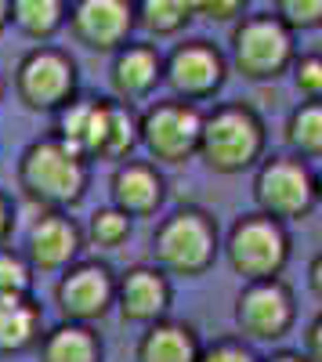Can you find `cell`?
I'll list each match as a JSON object with an SVG mask.
<instances>
[{"instance_id": "9c48e42d", "label": "cell", "mask_w": 322, "mask_h": 362, "mask_svg": "<svg viewBox=\"0 0 322 362\" xmlns=\"http://www.w3.org/2000/svg\"><path fill=\"white\" fill-rule=\"evenodd\" d=\"M54 308L66 322L95 326L116 308V272L109 261L80 257L54 283Z\"/></svg>"}, {"instance_id": "d590c367", "label": "cell", "mask_w": 322, "mask_h": 362, "mask_svg": "<svg viewBox=\"0 0 322 362\" xmlns=\"http://www.w3.org/2000/svg\"><path fill=\"white\" fill-rule=\"evenodd\" d=\"M315 199H318V203H322V167H318V170H315Z\"/></svg>"}, {"instance_id": "d6a6232c", "label": "cell", "mask_w": 322, "mask_h": 362, "mask_svg": "<svg viewBox=\"0 0 322 362\" xmlns=\"http://www.w3.org/2000/svg\"><path fill=\"white\" fill-rule=\"evenodd\" d=\"M308 290H311V297L322 305V250L308 261Z\"/></svg>"}, {"instance_id": "f1b7e54d", "label": "cell", "mask_w": 322, "mask_h": 362, "mask_svg": "<svg viewBox=\"0 0 322 362\" xmlns=\"http://www.w3.org/2000/svg\"><path fill=\"white\" fill-rule=\"evenodd\" d=\"M196 362H261V355L243 337H217L214 344H203Z\"/></svg>"}, {"instance_id": "83f0119b", "label": "cell", "mask_w": 322, "mask_h": 362, "mask_svg": "<svg viewBox=\"0 0 322 362\" xmlns=\"http://www.w3.org/2000/svg\"><path fill=\"white\" fill-rule=\"evenodd\" d=\"M290 73H294V87L304 102H322V54L318 51L297 54Z\"/></svg>"}, {"instance_id": "836d02e7", "label": "cell", "mask_w": 322, "mask_h": 362, "mask_svg": "<svg viewBox=\"0 0 322 362\" xmlns=\"http://www.w3.org/2000/svg\"><path fill=\"white\" fill-rule=\"evenodd\" d=\"M261 362H308V355H304V351H290V348H282V351H272L268 358H261Z\"/></svg>"}, {"instance_id": "4fadbf2b", "label": "cell", "mask_w": 322, "mask_h": 362, "mask_svg": "<svg viewBox=\"0 0 322 362\" xmlns=\"http://www.w3.org/2000/svg\"><path fill=\"white\" fill-rule=\"evenodd\" d=\"M69 33L87 51H120L131 44L134 22V0H73L69 4Z\"/></svg>"}, {"instance_id": "7402d4cb", "label": "cell", "mask_w": 322, "mask_h": 362, "mask_svg": "<svg viewBox=\"0 0 322 362\" xmlns=\"http://www.w3.org/2000/svg\"><path fill=\"white\" fill-rule=\"evenodd\" d=\"M192 18V0H134V22L149 37H178Z\"/></svg>"}, {"instance_id": "44dd1931", "label": "cell", "mask_w": 322, "mask_h": 362, "mask_svg": "<svg viewBox=\"0 0 322 362\" xmlns=\"http://www.w3.org/2000/svg\"><path fill=\"white\" fill-rule=\"evenodd\" d=\"M69 18V0H11V25L25 40L47 44Z\"/></svg>"}, {"instance_id": "3957f363", "label": "cell", "mask_w": 322, "mask_h": 362, "mask_svg": "<svg viewBox=\"0 0 322 362\" xmlns=\"http://www.w3.org/2000/svg\"><path fill=\"white\" fill-rule=\"evenodd\" d=\"M221 254V228L210 210L178 206L153 232V264L167 276L199 279L214 268Z\"/></svg>"}, {"instance_id": "277c9868", "label": "cell", "mask_w": 322, "mask_h": 362, "mask_svg": "<svg viewBox=\"0 0 322 362\" xmlns=\"http://www.w3.org/2000/svg\"><path fill=\"white\" fill-rule=\"evenodd\" d=\"M221 254L243 283L282 279L290 254H294V239H290L282 221L261 214V210H250V214H239L225 232Z\"/></svg>"}, {"instance_id": "5b68a950", "label": "cell", "mask_w": 322, "mask_h": 362, "mask_svg": "<svg viewBox=\"0 0 322 362\" xmlns=\"http://www.w3.org/2000/svg\"><path fill=\"white\" fill-rule=\"evenodd\" d=\"M297 33L290 29L279 15L261 11L239 18V25L232 29V66L243 80H279L290 73L297 58Z\"/></svg>"}, {"instance_id": "ac0fdd59", "label": "cell", "mask_w": 322, "mask_h": 362, "mask_svg": "<svg viewBox=\"0 0 322 362\" xmlns=\"http://www.w3.org/2000/svg\"><path fill=\"white\" fill-rule=\"evenodd\" d=\"M203 351V341L192 322L181 319H156L141 329L134 344V362H196Z\"/></svg>"}, {"instance_id": "52a82bcc", "label": "cell", "mask_w": 322, "mask_h": 362, "mask_svg": "<svg viewBox=\"0 0 322 362\" xmlns=\"http://www.w3.org/2000/svg\"><path fill=\"white\" fill-rule=\"evenodd\" d=\"M15 98L33 109V112H58L66 102L80 95V76L73 54L54 47V44H37L33 51H25L18 58V66L11 73Z\"/></svg>"}, {"instance_id": "30bf717a", "label": "cell", "mask_w": 322, "mask_h": 362, "mask_svg": "<svg viewBox=\"0 0 322 362\" xmlns=\"http://www.w3.org/2000/svg\"><path fill=\"white\" fill-rule=\"evenodd\" d=\"M297 322V297L286 279H254L236 293V326L243 341L275 344Z\"/></svg>"}, {"instance_id": "ffe728a7", "label": "cell", "mask_w": 322, "mask_h": 362, "mask_svg": "<svg viewBox=\"0 0 322 362\" xmlns=\"http://www.w3.org/2000/svg\"><path fill=\"white\" fill-rule=\"evenodd\" d=\"M37 362H105V344L95 326L87 322H58L44 329L37 344Z\"/></svg>"}, {"instance_id": "7c38bea8", "label": "cell", "mask_w": 322, "mask_h": 362, "mask_svg": "<svg viewBox=\"0 0 322 362\" xmlns=\"http://www.w3.org/2000/svg\"><path fill=\"white\" fill-rule=\"evenodd\" d=\"M83 228L69 210H40L37 221L25 228L22 254L33 264V272L51 276V272H66L73 261L83 257Z\"/></svg>"}, {"instance_id": "8d00e7d4", "label": "cell", "mask_w": 322, "mask_h": 362, "mask_svg": "<svg viewBox=\"0 0 322 362\" xmlns=\"http://www.w3.org/2000/svg\"><path fill=\"white\" fill-rule=\"evenodd\" d=\"M4 95H8V80H4V73H0V102H4Z\"/></svg>"}, {"instance_id": "2e32d148", "label": "cell", "mask_w": 322, "mask_h": 362, "mask_svg": "<svg viewBox=\"0 0 322 362\" xmlns=\"http://www.w3.org/2000/svg\"><path fill=\"white\" fill-rule=\"evenodd\" d=\"M167 199V177L153 160H124L109 174V203L127 218H153Z\"/></svg>"}, {"instance_id": "484cf974", "label": "cell", "mask_w": 322, "mask_h": 362, "mask_svg": "<svg viewBox=\"0 0 322 362\" xmlns=\"http://www.w3.org/2000/svg\"><path fill=\"white\" fill-rule=\"evenodd\" d=\"M33 279L37 272L22 250L0 247V297H29L33 293Z\"/></svg>"}, {"instance_id": "cb8c5ba5", "label": "cell", "mask_w": 322, "mask_h": 362, "mask_svg": "<svg viewBox=\"0 0 322 362\" xmlns=\"http://www.w3.org/2000/svg\"><path fill=\"white\" fill-rule=\"evenodd\" d=\"M138 119H141V112H138L134 105L112 98L102 163H112V167H116V163H124V160H134V148L141 145V138H138Z\"/></svg>"}, {"instance_id": "5bb4252c", "label": "cell", "mask_w": 322, "mask_h": 362, "mask_svg": "<svg viewBox=\"0 0 322 362\" xmlns=\"http://www.w3.org/2000/svg\"><path fill=\"white\" fill-rule=\"evenodd\" d=\"M170 300H174L170 276L163 268H156L153 261L131 264L127 272L116 276V312L124 315V322L149 326L156 319H167Z\"/></svg>"}, {"instance_id": "4dcf8cb0", "label": "cell", "mask_w": 322, "mask_h": 362, "mask_svg": "<svg viewBox=\"0 0 322 362\" xmlns=\"http://www.w3.org/2000/svg\"><path fill=\"white\" fill-rule=\"evenodd\" d=\"M304 355H308V362H322V312L304 329Z\"/></svg>"}, {"instance_id": "6da1fadb", "label": "cell", "mask_w": 322, "mask_h": 362, "mask_svg": "<svg viewBox=\"0 0 322 362\" xmlns=\"http://www.w3.org/2000/svg\"><path fill=\"white\" fill-rule=\"evenodd\" d=\"M18 192L40 210H73L91 189V163L54 134L29 141L15 167Z\"/></svg>"}, {"instance_id": "f546056e", "label": "cell", "mask_w": 322, "mask_h": 362, "mask_svg": "<svg viewBox=\"0 0 322 362\" xmlns=\"http://www.w3.org/2000/svg\"><path fill=\"white\" fill-rule=\"evenodd\" d=\"M250 0H192V8L199 18H207V22H236L243 18Z\"/></svg>"}, {"instance_id": "603a6c76", "label": "cell", "mask_w": 322, "mask_h": 362, "mask_svg": "<svg viewBox=\"0 0 322 362\" xmlns=\"http://www.w3.org/2000/svg\"><path fill=\"white\" fill-rule=\"evenodd\" d=\"M286 148L301 160H322V102H301L286 116Z\"/></svg>"}, {"instance_id": "4316f807", "label": "cell", "mask_w": 322, "mask_h": 362, "mask_svg": "<svg viewBox=\"0 0 322 362\" xmlns=\"http://www.w3.org/2000/svg\"><path fill=\"white\" fill-rule=\"evenodd\" d=\"M272 15H279L294 33L322 25V0H272Z\"/></svg>"}, {"instance_id": "8fae6325", "label": "cell", "mask_w": 322, "mask_h": 362, "mask_svg": "<svg viewBox=\"0 0 322 362\" xmlns=\"http://www.w3.org/2000/svg\"><path fill=\"white\" fill-rule=\"evenodd\" d=\"M228 80V58L210 40H181L163 58V83L170 87V98L181 102H210Z\"/></svg>"}, {"instance_id": "d6986e66", "label": "cell", "mask_w": 322, "mask_h": 362, "mask_svg": "<svg viewBox=\"0 0 322 362\" xmlns=\"http://www.w3.org/2000/svg\"><path fill=\"white\" fill-rule=\"evenodd\" d=\"M44 308L29 297H0V358H15L25 351H37L44 337Z\"/></svg>"}, {"instance_id": "e0dca14e", "label": "cell", "mask_w": 322, "mask_h": 362, "mask_svg": "<svg viewBox=\"0 0 322 362\" xmlns=\"http://www.w3.org/2000/svg\"><path fill=\"white\" fill-rule=\"evenodd\" d=\"M163 83V54L153 44L131 40L120 51H112V66H109V87L116 102H145L153 90Z\"/></svg>"}, {"instance_id": "8992f818", "label": "cell", "mask_w": 322, "mask_h": 362, "mask_svg": "<svg viewBox=\"0 0 322 362\" xmlns=\"http://www.w3.org/2000/svg\"><path fill=\"white\" fill-rule=\"evenodd\" d=\"M254 203L275 221H301L318 206L315 170L294 153H272L254 167Z\"/></svg>"}, {"instance_id": "d4e9b609", "label": "cell", "mask_w": 322, "mask_h": 362, "mask_svg": "<svg viewBox=\"0 0 322 362\" xmlns=\"http://www.w3.org/2000/svg\"><path fill=\"white\" fill-rule=\"evenodd\" d=\"M134 232V218H127L120 206H98L91 218H87L83 225V243L87 247H95V250H120L127 239Z\"/></svg>"}, {"instance_id": "e575fe53", "label": "cell", "mask_w": 322, "mask_h": 362, "mask_svg": "<svg viewBox=\"0 0 322 362\" xmlns=\"http://www.w3.org/2000/svg\"><path fill=\"white\" fill-rule=\"evenodd\" d=\"M11 25V0H0V33Z\"/></svg>"}, {"instance_id": "ba28073f", "label": "cell", "mask_w": 322, "mask_h": 362, "mask_svg": "<svg viewBox=\"0 0 322 362\" xmlns=\"http://www.w3.org/2000/svg\"><path fill=\"white\" fill-rule=\"evenodd\" d=\"M199 131H203V109L181 98L153 102L138 119V138L149 160L160 167H181L199 153Z\"/></svg>"}, {"instance_id": "7a4b0ae2", "label": "cell", "mask_w": 322, "mask_h": 362, "mask_svg": "<svg viewBox=\"0 0 322 362\" xmlns=\"http://www.w3.org/2000/svg\"><path fill=\"white\" fill-rule=\"evenodd\" d=\"M268 127L261 112L246 102H221L203 112L199 131V160L214 174H243L265 160Z\"/></svg>"}, {"instance_id": "1f68e13d", "label": "cell", "mask_w": 322, "mask_h": 362, "mask_svg": "<svg viewBox=\"0 0 322 362\" xmlns=\"http://www.w3.org/2000/svg\"><path fill=\"white\" fill-rule=\"evenodd\" d=\"M11 232H15V203L4 189H0V247H8Z\"/></svg>"}, {"instance_id": "9a60e30c", "label": "cell", "mask_w": 322, "mask_h": 362, "mask_svg": "<svg viewBox=\"0 0 322 362\" xmlns=\"http://www.w3.org/2000/svg\"><path fill=\"white\" fill-rule=\"evenodd\" d=\"M109 109L112 98H98V95H76L73 102H66L54 112L51 134L69 145L76 156H83L87 163H102V148H105V134H109Z\"/></svg>"}]
</instances>
